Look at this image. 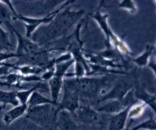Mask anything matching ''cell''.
Here are the masks:
<instances>
[{"label":"cell","instance_id":"obj_20","mask_svg":"<svg viewBox=\"0 0 156 130\" xmlns=\"http://www.w3.org/2000/svg\"><path fill=\"white\" fill-rule=\"evenodd\" d=\"M147 107V106L144 103L141 102H138L132 104L129 109L128 118L132 120L138 118L143 114Z\"/></svg>","mask_w":156,"mask_h":130},{"label":"cell","instance_id":"obj_6","mask_svg":"<svg viewBox=\"0 0 156 130\" xmlns=\"http://www.w3.org/2000/svg\"><path fill=\"white\" fill-rule=\"evenodd\" d=\"M74 2V1H65L63 4H62L58 7V9L53 10L52 12L48 13L44 16H41L40 18L29 17L18 13L17 20H20L24 23V26L26 29L25 36L29 38H30L33 34L42 24H49V23H51L59 12H60L64 8L69 5L70 4L73 3Z\"/></svg>","mask_w":156,"mask_h":130},{"label":"cell","instance_id":"obj_18","mask_svg":"<svg viewBox=\"0 0 156 130\" xmlns=\"http://www.w3.org/2000/svg\"><path fill=\"white\" fill-rule=\"evenodd\" d=\"M43 104H52L55 106V107L57 105L53 101H52L51 99H49L43 96L40 92H38V90L34 91L31 94L27 102V105L28 107Z\"/></svg>","mask_w":156,"mask_h":130},{"label":"cell","instance_id":"obj_24","mask_svg":"<svg viewBox=\"0 0 156 130\" xmlns=\"http://www.w3.org/2000/svg\"><path fill=\"white\" fill-rule=\"evenodd\" d=\"M22 130H53V129L51 128H47L40 126L27 120L24 122Z\"/></svg>","mask_w":156,"mask_h":130},{"label":"cell","instance_id":"obj_19","mask_svg":"<svg viewBox=\"0 0 156 130\" xmlns=\"http://www.w3.org/2000/svg\"><path fill=\"white\" fill-rule=\"evenodd\" d=\"M43 82H39L36 83L34 86L31 87L29 88L22 89L20 90L16 91V97L20 102V104H27V102L31 95V94L35 90H39L44 87Z\"/></svg>","mask_w":156,"mask_h":130},{"label":"cell","instance_id":"obj_12","mask_svg":"<svg viewBox=\"0 0 156 130\" xmlns=\"http://www.w3.org/2000/svg\"><path fill=\"white\" fill-rule=\"evenodd\" d=\"M133 95L136 100H140L141 103H144L155 113L156 100L155 94L149 93L143 85L136 82L135 85L133 89Z\"/></svg>","mask_w":156,"mask_h":130},{"label":"cell","instance_id":"obj_22","mask_svg":"<svg viewBox=\"0 0 156 130\" xmlns=\"http://www.w3.org/2000/svg\"><path fill=\"white\" fill-rule=\"evenodd\" d=\"M155 126L156 122L155 117H150L149 119L142 121L134 127L136 130H155Z\"/></svg>","mask_w":156,"mask_h":130},{"label":"cell","instance_id":"obj_15","mask_svg":"<svg viewBox=\"0 0 156 130\" xmlns=\"http://www.w3.org/2000/svg\"><path fill=\"white\" fill-rule=\"evenodd\" d=\"M28 106L27 104H20L18 106H13V108L7 111L3 115L2 121L6 126L10 125L14 121L26 114Z\"/></svg>","mask_w":156,"mask_h":130},{"label":"cell","instance_id":"obj_7","mask_svg":"<svg viewBox=\"0 0 156 130\" xmlns=\"http://www.w3.org/2000/svg\"><path fill=\"white\" fill-rule=\"evenodd\" d=\"M134 88L133 83L125 79H121L117 81L115 84L107 92L99 96L98 103L112 99L121 100Z\"/></svg>","mask_w":156,"mask_h":130},{"label":"cell","instance_id":"obj_17","mask_svg":"<svg viewBox=\"0 0 156 130\" xmlns=\"http://www.w3.org/2000/svg\"><path fill=\"white\" fill-rule=\"evenodd\" d=\"M155 46L153 44H147L142 54L132 59V62L139 67L147 65L152 56L155 53Z\"/></svg>","mask_w":156,"mask_h":130},{"label":"cell","instance_id":"obj_13","mask_svg":"<svg viewBox=\"0 0 156 130\" xmlns=\"http://www.w3.org/2000/svg\"><path fill=\"white\" fill-rule=\"evenodd\" d=\"M128 106L122 111L112 115L109 118L107 130H123L126 128L127 120L128 118V112L130 107Z\"/></svg>","mask_w":156,"mask_h":130},{"label":"cell","instance_id":"obj_10","mask_svg":"<svg viewBox=\"0 0 156 130\" xmlns=\"http://www.w3.org/2000/svg\"><path fill=\"white\" fill-rule=\"evenodd\" d=\"M76 121L91 125L100 120V115L96 109L89 105H80L72 115Z\"/></svg>","mask_w":156,"mask_h":130},{"label":"cell","instance_id":"obj_3","mask_svg":"<svg viewBox=\"0 0 156 130\" xmlns=\"http://www.w3.org/2000/svg\"><path fill=\"white\" fill-rule=\"evenodd\" d=\"M8 28L15 34L17 38V46L15 52L18 55V60L13 64H25L29 59L34 57L44 48L43 46H40L34 42L32 39L18 32L12 24L9 25Z\"/></svg>","mask_w":156,"mask_h":130},{"label":"cell","instance_id":"obj_4","mask_svg":"<svg viewBox=\"0 0 156 130\" xmlns=\"http://www.w3.org/2000/svg\"><path fill=\"white\" fill-rule=\"evenodd\" d=\"M55 110L56 107L52 104H43L28 107L25 118L40 126L52 128L57 117Z\"/></svg>","mask_w":156,"mask_h":130},{"label":"cell","instance_id":"obj_16","mask_svg":"<svg viewBox=\"0 0 156 130\" xmlns=\"http://www.w3.org/2000/svg\"><path fill=\"white\" fill-rule=\"evenodd\" d=\"M16 106L20 104L15 90H3L0 89V111L4 110L7 105Z\"/></svg>","mask_w":156,"mask_h":130},{"label":"cell","instance_id":"obj_1","mask_svg":"<svg viewBox=\"0 0 156 130\" xmlns=\"http://www.w3.org/2000/svg\"><path fill=\"white\" fill-rule=\"evenodd\" d=\"M85 13L83 9L71 10L65 7L59 12L48 25L37 29L32 40L41 46L64 38L68 31L76 24Z\"/></svg>","mask_w":156,"mask_h":130},{"label":"cell","instance_id":"obj_25","mask_svg":"<svg viewBox=\"0 0 156 130\" xmlns=\"http://www.w3.org/2000/svg\"><path fill=\"white\" fill-rule=\"evenodd\" d=\"M18 55L15 53V52H11L9 51H0V65L7 59L11 58H18Z\"/></svg>","mask_w":156,"mask_h":130},{"label":"cell","instance_id":"obj_8","mask_svg":"<svg viewBox=\"0 0 156 130\" xmlns=\"http://www.w3.org/2000/svg\"><path fill=\"white\" fill-rule=\"evenodd\" d=\"M136 101L137 100L134 98L133 95V90H132L124 99L121 100H109L108 102L96 108V110L98 112L115 115L122 111L128 106L136 103L137 101Z\"/></svg>","mask_w":156,"mask_h":130},{"label":"cell","instance_id":"obj_26","mask_svg":"<svg viewBox=\"0 0 156 130\" xmlns=\"http://www.w3.org/2000/svg\"><path fill=\"white\" fill-rule=\"evenodd\" d=\"M123 130H136V129L135 128V127H133L132 128H129V127H127V128H125Z\"/></svg>","mask_w":156,"mask_h":130},{"label":"cell","instance_id":"obj_2","mask_svg":"<svg viewBox=\"0 0 156 130\" xmlns=\"http://www.w3.org/2000/svg\"><path fill=\"white\" fill-rule=\"evenodd\" d=\"M108 81L107 77H73L64 78L63 86L77 93L80 98L98 99L99 94Z\"/></svg>","mask_w":156,"mask_h":130},{"label":"cell","instance_id":"obj_23","mask_svg":"<svg viewBox=\"0 0 156 130\" xmlns=\"http://www.w3.org/2000/svg\"><path fill=\"white\" fill-rule=\"evenodd\" d=\"M119 8L124 9L130 13H135L137 12V6L133 1H122L118 4Z\"/></svg>","mask_w":156,"mask_h":130},{"label":"cell","instance_id":"obj_21","mask_svg":"<svg viewBox=\"0 0 156 130\" xmlns=\"http://www.w3.org/2000/svg\"><path fill=\"white\" fill-rule=\"evenodd\" d=\"M0 47L3 49H5L6 51L13 47L12 43L10 41L7 32L5 31L1 26H0Z\"/></svg>","mask_w":156,"mask_h":130},{"label":"cell","instance_id":"obj_9","mask_svg":"<svg viewBox=\"0 0 156 130\" xmlns=\"http://www.w3.org/2000/svg\"><path fill=\"white\" fill-rule=\"evenodd\" d=\"M63 96L60 101L57 103L55 114L57 115V113L60 110H65L73 115L80 106V98L77 93L64 86H63Z\"/></svg>","mask_w":156,"mask_h":130},{"label":"cell","instance_id":"obj_14","mask_svg":"<svg viewBox=\"0 0 156 130\" xmlns=\"http://www.w3.org/2000/svg\"><path fill=\"white\" fill-rule=\"evenodd\" d=\"M65 77L61 74L55 73L53 77L48 81V87L51 94V99L57 104L58 99L63 86Z\"/></svg>","mask_w":156,"mask_h":130},{"label":"cell","instance_id":"obj_5","mask_svg":"<svg viewBox=\"0 0 156 130\" xmlns=\"http://www.w3.org/2000/svg\"><path fill=\"white\" fill-rule=\"evenodd\" d=\"M91 17L97 22L105 34L107 48H110L111 45H113L118 51L125 54L132 55V53L127 44L122 39L118 37L110 27L107 20L108 14L102 13L98 10L92 14Z\"/></svg>","mask_w":156,"mask_h":130},{"label":"cell","instance_id":"obj_11","mask_svg":"<svg viewBox=\"0 0 156 130\" xmlns=\"http://www.w3.org/2000/svg\"><path fill=\"white\" fill-rule=\"evenodd\" d=\"M54 126L58 130H82L74 119L72 114L65 110H60L57 115Z\"/></svg>","mask_w":156,"mask_h":130}]
</instances>
